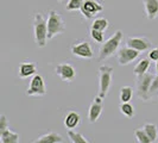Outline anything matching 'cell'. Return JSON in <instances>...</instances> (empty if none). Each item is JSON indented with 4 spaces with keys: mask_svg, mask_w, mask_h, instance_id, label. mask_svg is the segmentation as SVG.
<instances>
[{
    "mask_svg": "<svg viewBox=\"0 0 158 143\" xmlns=\"http://www.w3.org/2000/svg\"><path fill=\"white\" fill-rule=\"evenodd\" d=\"M47 29L48 40H51L55 36L65 31V23H64L63 18L60 16V13L55 10H51L48 15Z\"/></svg>",
    "mask_w": 158,
    "mask_h": 143,
    "instance_id": "obj_1",
    "label": "cell"
},
{
    "mask_svg": "<svg viewBox=\"0 0 158 143\" xmlns=\"http://www.w3.org/2000/svg\"><path fill=\"white\" fill-rule=\"evenodd\" d=\"M121 40H123V31L118 30L110 40H107L106 42H102V46L100 48L99 60L103 61V60L108 58L110 56L114 55L118 51L119 46L121 43Z\"/></svg>",
    "mask_w": 158,
    "mask_h": 143,
    "instance_id": "obj_2",
    "label": "cell"
},
{
    "mask_svg": "<svg viewBox=\"0 0 158 143\" xmlns=\"http://www.w3.org/2000/svg\"><path fill=\"white\" fill-rule=\"evenodd\" d=\"M33 33H35V40L40 48H44L47 46L48 41V29H47V20L43 18L40 13H37L33 20Z\"/></svg>",
    "mask_w": 158,
    "mask_h": 143,
    "instance_id": "obj_3",
    "label": "cell"
},
{
    "mask_svg": "<svg viewBox=\"0 0 158 143\" xmlns=\"http://www.w3.org/2000/svg\"><path fill=\"white\" fill-rule=\"evenodd\" d=\"M99 72V97L105 98L111 88L113 68L110 66H101Z\"/></svg>",
    "mask_w": 158,
    "mask_h": 143,
    "instance_id": "obj_4",
    "label": "cell"
},
{
    "mask_svg": "<svg viewBox=\"0 0 158 143\" xmlns=\"http://www.w3.org/2000/svg\"><path fill=\"white\" fill-rule=\"evenodd\" d=\"M153 74L151 73H144L142 75H138V79H137V92H138V95L142 98L143 100H148L150 98V94H149V89H150L151 82H152V79H153Z\"/></svg>",
    "mask_w": 158,
    "mask_h": 143,
    "instance_id": "obj_5",
    "label": "cell"
},
{
    "mask_svg": "<svg viewBox=\"0 0 158 143\" xmlns=\"http://www.w3.org/2000/svg\"><path fill=\"white\" fill-rule=\"evenodd\" d=\"M47 93V87H45V81L43 76L40 74H35L33 78L30 81V86L27 88V95H44Z\"/></svg>",
    "mask_w": 158,
    "mask_h": 143,
    "instance_id": "obj_6",
    "label": "cell"
},
{
    "mask_svg": "<svg viewBox=\"0 0 158 143\" xmlns=\"http://www.w3.org/2000/svg\"><path fill=\"white\" fill-rule=\"evenodd\" d=\"M80 10L86 19H92L95 15L102 12L103 6L96 0H83V4Z\"/></svg>",
    "mask_w": 158,
    "mask_h": 143,
    "instance_id": "obj_7",
    "label": "cell"
},
{
    "mask_svg": "<svg viewBox=\"0 0 158 143\" xmlns=\"http://www.w3.org/2000/svg\"><path fill=\"white\" fill-rule=\"evenodd\" d=\"M140 54V51L132 49L130 47H123L118 49V60L119 63L121 66H126V64L131 63L132 61H135L138 58V56Z\"/></svg>",
    "mask_w": 158,
    "mask_h": 143,
    "instance_id": "obj_8",
    "label": "cell"
},
{
    "mask_svg": "<svg viewBox=\"0 0 158 143\" xmlns=\"http://www.w3.org/2000/svg\"><path fill=\"white\" fill-rule=\"evenodd\" d=\"M56 74L61 78L62 80L67 81V82H70L75 79L76 76V72L75 68L69 63H60L56 66Z\"/></svg>",
    "mask_w": 158,
    "mask_h": 143,
    "instance_id": "obj_9",
    "label": "cell"
},
{
    "mask_svg": "<svg viewBox=\"0 0 158 143\" xmlns=\"http://www.w3.org/2000/svg\"><path fill=\"white\" fill-rule=\"evenodd\" d=\"M103 98L101 97H96L94 99V102L92 103L90 107H89V111H88V119L90 123H95L99 117L101 116L103 109Z\"/></svg>",
    "mask_w": 158,
    "mask_h": 143,
    "instance_id": "obj_10",
    "label": "cell"
},
{
    "mask_svg": "<svg viewBox=\"0 0 158 143\" xmlns=\"http://www.w3.org/2000/svg\"><path fill=\"white\" fill-rule=\"evenodd\" d=\"M71 53L74 55L82 57V58H92L93 57V49L88 42H81L71 47Z\"/></svg>",
    "mask_w": 158,
    "mask_h": 143,
    "instance_id": "obj_11",
    "label": "cell"
},
{
    "mask_svg": "<svg viewBox=\"0 0 158 143\" xmlns=\"http://www.w3.org/2000/svg\"><path fill=\"white\" fill-rule=\"evenodd\" d=\"M151 46H152V43L150 42V40H148L145 37H130L127 40V47L135 49L140 53L149 50Z\"/></svg>",
    "mask_w": 158,
    "mask_h": 143,
    "instance_id": "obj_12",
    "label": "cell"
},
{
    "mask_svg": "<svg viewBox=\"0 0 158 143\" xmlns=\"http://www.w3.org/2000/svg\"><path fill=\"white\" fill-rule=\"evenodd\" d=\"M144 8L150 20L158 17V0H144Z\"/></svg>",
    "mask_w": 158,
    "mask_h": 143,
    "instance_id": "obj_13",
    "label": "cell"
},
{
    "mask_svg": "<svg viewBox=\"0 0 158 143\" xmlns=\"http://www.w3.org/2000/svg\"><path fill=\"white\" fill-rule=\"evenodd\" d=\"M37 72V67L33 62H23V63L19 66V76L22 79L25 78H29L31 75H35Z\"/></svg>",
    "mask_w": 158,
    "mask_h": 143,
    "instance_id": "obj_14",
    "label": "cell"
},
{
    "mask_svg": "<svg viewBox=\"0 0 158 143\" xmlns=\"http://www.w3.org/2000/svg\"><path fill=\"white\" fill-rule=\"evenodd\" d=\"M81 122V116L76 111H69L64 117V125L68 129H75Z\"/></svg>",
    "mask_w": 158,
    "mask_h": 143,
    "instance_id": "obj_15",
    "label": "cell"
},
{
    "mask_svg": "<svg viewBox=\"0 0 158 143\" xmlns=\"http://www.w3.org/2000/svg\"><path fill=\"white\" fill-rule=\"evenodd\" d=\"M38 143H61L63 142V137L57 132H48L45 135L40 136L37 140Z\"/></svg>",
    "mask_w": 158,
    "mask_h": 143,
    "instance_id": "obj_16",
    "label": "cell"
},
{
    "mask_svg": "<svg viewBox=\"0 0 158 143\" xmlns=\"http://www.w3.org/2000/svg\"><path fill=\"white\" fill-rule=\"evenodd\" d=\"M150 64H151V60L149 57L148 58H143V60H140L138 63L135 64V67L133 68V73H135L137 76L138 75H142V74L148 72V69L150 68Z\"/></svg>",
    "mask_w": 158,
    "mask_h": 143,
    "instance_id": "obj_17",
    "label": "cell"
},
{
    "mask_svg": "<svg viewBox=\"0 0 158 143\" xmlns=\"http://www.w3.org/2000/svg\"><path fill=\"white\" fill-rule=\"evenodd\" d=\"M0 141L2 143H18L19 142V135L13 132V131H11L7 128L2 132V135L0 136Z\"/></svg>",
    "mask_w": 158,
    "mask_h": 143,
    "instance_id": "obj_18",
    "label": "cell"
},
{
    "mask_svg": "<svg viewBox=\"0 0 158 143\" xmlns=\"http://www.w3.org/2000/svg\"><path fill=\"white\" fill-rule=\"evenodd\" d=\"M144 131L146 132V135L149 136L151 140V143L156 142L158 140V128L156 124H145L144 125Z\"/></svg>",
    "mask_w": 158,
    "mask_h": 143,
    "instance_id": "obj_19",
    "label": "cell"
},
{
    "mask_svg": "<svg viewBox=\"0 0 158 143\" xmlns=\"http://www.w3.org/2000/svg\"><path fill=\"white\" fill-rule=\"evenodd\" d=\"M68 137L70 138V141L73 143H89V141L85 136L82 135V134H80V132L74 131V129H69L68 130Z\"/></svg>",
    "mask_w": 158,
    "mask_h": 143,
    "instance_id": "obj_20",
    "label": "cell"
},
{
    "mask_svg": "<svg viewBox=\"0 0 158 143\" xmlns=\"http://www.w3.org/2000/svg\"><path fill=\"white\" fill-rule=\"evenodd\" d=\"M108 20L106 19V18H102V17H100V18H96L93 24H92V29H95V30H100V31H103L105 30H107L108 29Z\"/></svg>",
    "mask_w": 158,
    "mask_h": 143,
    "instance_id": "obj_21",
    "label": "cell"
},
{
    "mask_svg": "<svg viewBox=\"0 0 158 143\" xmlns=\"http://www.w3.org/2000/svg\"><path fill=\"white\" fill-rule=\"evenodd\" d=\"M133 97V89L130 86H124L120 89V102L121 103H126L130 102Z\"/></svg>",
    "mask_w": 158,
    "mask_h": 143,
    "instance_id": "obj_22",
    "label": "cell"
},
{
    "mask_svg": "<svg viewBox=\"0 0 158 143\" xmlns=\"http://www.w3.org/2000/svg\"><path fill=\"white\" fill-rule=\"evenodd\" d=\"M120 111H121L123 115H125L128 118H132L135 116V107H133V105L130 103V102L121 104L120 105Z\"/></svg>",
    "mask_w": 158,
    "mask_h": 143,
    "instance_id": "obj_23",
    "label": "cell"
},
{
    "mask_svg": "<svg viewBox=\"0 0 158 143\" xmlns=\"http://www.w3.org/2000/svg\"><path fill=\"white\" fill-rule=\"evenodd\" d=\"M135 135L137 141L140 143H151V140L149 138V136L146 135V132L144 131V129H137L135 131Z\"/></svg>",
    "mask_w": 158,
    "mask_h": 143,
    "instance_id": "obj_24",
    "label": "cell"
},
{
    "mask_svg": "<svg viewBox=\"0 0 158 143\" xmlns=\"http://www.w3.org/2000/svg\"><path fill=\"white\" fill-rule=\"evenodd\" d=\"M83 4V0H69L65 5V10L68 11H76V10H80L81 6Z\"/></svg>",
    "mask_w": 158,
    "mask_h": 143,
    "instance_id": "obj_25",
    "label": "cell"
},
{
    "mask_svg": "<svg viewBox=\"0 0 158 143\" xmlns=\"http://www.w3.org/2000/svg\"><path fill=\"white\" fill-rule=\"evenodd\" d=\"M90 37H92V38L94 40V42H96V43H102L103 40H105L103 31L95 30V29H92V30H90Z\"/></svg>",
    "mask_w": 158,
    "mask_h": 143,
    "instance_id": "obj_26",
    "label": "cell"
},
{
    "mask_svg": "<svg viewBox=\"0 0 158 143\" xmlns=\"http://www.w3.org/2000/svg\"><path fill=\"white\" fill-rule=\"evenodd\" d=\"M157 92H158V75L157 76H153V79H152L150 89H149V94L151 97V95L156 94Z\"/></svg>",
    "mask_w": 158,
    "mask_h": 143,
    "instance_id": "obj_27",
    "label": "cell"
},
{
    "mask_svg": "<svg viewBox=\"0 0 158 143\" xmlns=\"http://www.w3.org/2000/svg\"><path fill=\"white\" fill-rule=\"evenodd\" d=\"M8 128V120L5 115H0V136Z\"/></svg>",
    "mask_w": 158,
    "mask_h": 143,
    "instance_id": "obj_28",
    "label": "cell"
},
{
    "mask_svg": "<svg viewBox=\"0 0 158 143\" xmlns=\"http://www.w3.org/2000/svg\"><path fill=\"white\" fill-rule=\"evenodd\" d=\"M149 58L151 61H157L158 60V47L152 49L150 53H149Z\"/></svg>",
    "mask_w": 158,
    "mask_h": 143,
    "instance_id": "obj_29",
    "label": "cell"
},
{
    "mask_svg": "<svg viewBox=\"0 0 158 143\" xmlns=\"http://www.w3.org/2000/svg\"><path fill=\"white\" fill-rule=\"evenodd\" d=\"M156 71H157V73H158V60L156 61Z\"/></svg>",
    "mask_w": 158,
    "mask_h": 143,
    "instance_id": "obj_30",
    "label": "cell"
},
{
    "mask_svg": "<svg viewBox=\"0 0 158 143\" xmlns=\"http://www.w3.org/2000/svg\"><path fill=\"white\" fill-rule=\"evenodd\" d=\"M58 1H61V0H58Z\"/></svg>",
    "mask_w": 158,
    "mask_h": 143,
    "instance_id": "obj_31",
    "label": "cell"
}]
</instances>
